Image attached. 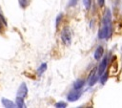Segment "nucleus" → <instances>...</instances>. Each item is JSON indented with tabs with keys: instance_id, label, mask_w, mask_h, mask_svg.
Here are the masks:
<instances>
[{
	"instance_id": "f257e3e1",
	"label": "nucleus",
	"mask_w": 122,
	"mask_h": 108,
	"mask_svg": "<svg viewBox=\"0 0 122 108\" xmlns=\"http://www.w3.org/2000/svg\"><path fill=\"white\" fill-rule=\"evenodd\" d=\"M112 32V13L109 9L105 11L103 19H102V28L98 32L99 39H107L110 37Z\"/></svg>"
},
{
	"instance_id": "f03ea898",
	"label": "nucleus",
	"mask_w": 122,
	"mask_h": 108,
	"mask_svg": "<svg viewBox=\"0 0 122 108\" xmlns=\"http://www.w3.org/2000/svg\"><path fill=\"white\" fill-rule=\"evenodd\" d=\"M61 39H62V41L65 45L69 46L71 44V31L68 27L63 29L62 33H61Z\"/></svg>"
},
{
	"instance_id": "7ed1b4c3",
	"label": "nucleus",
	"mask_w": 122,
	"mask_h": 108,
	"mask_svg": "<svg viewBox=\"0 0 122 108\" xmlns=\"http://www.w3.org/2000/svg\"><path fill=\"white\" fill-rule=\"evenodd\" d=\"M81 91H79V89H75L74 91H71L69 95H68V100L69 101H75L77 100L80 97H81Z\"/></svg>"
},
{
	"instance_id": "20e7f679",
	"label": "nucleus",
	"mask_w": 122,
	"mask_h": 108,
	"mask_svg": "<svg viewBox=\"0 0 122 108\" xmlns=\"http://www.w3.org/2000/svg\"><path fill=\"white\" fill-rule=\"evenodd\" d=\"M108 61H109V57L106 55V56L103 58V60L101 61V63H100V65H99V67H98V69H97V75H98L99 76L105 72L106 67H107V64H108Z\"/></svg>"
},
{
	"instance_id": "39448f33",
	"label": "nucleus",
	"mask_w": 122,
	"mask_h": 108,
	"mask_svg": "<svg viewBox=\"0 0 122 108\" xmlns=\"http://www.w3.org/2000/svg\"><path fill=\"white\" fill-rule=\"evenodd\" d=\"M28 94V87L26 85L25 82L21 83V85L19 86L18 88V91H17V97H25Z\"/></svg>"
},
{
	"instance_id": "423d86ee",
	"label": "nucleus",
	"mask_w": 122,
	"mask_h": 108,
	"mask_svg": "<svg viewBox=\"0 0 122 108\" xmlns=\"http://www.w3.org/2000/svg\"><path fill=\"white\" fill-rule=\"evenodd\" d=\"M103 53H104L103 47H102V46H98V47L95 49V51H94V58H95V60H99V59L102 57Z\"/></svg>"
},
{
	"instance_id": "0eeeda50",
	"label": "nucleus",
	"mask_w": 122,
	"mask_h": 108,
	"mask_svg": "<svg viewBox=\"0 0 122 108\" xmlns=\"http://www.w3.org/2000/svg\"><path fill=\"white\" fill-rule=\"evenodd\" d=\"M2 104L5 106V107H10V108H13V107H15V103L14 102H12L11 100H10V99H7V98H2Z\"/></svg>"
},
{
	"instance_id": "6e6552de",
	"label": "nucleus",
	"mask_w": 122,
	"mask_h": 108,
	"mask_svg": "<svg viewBox=\"0 0 122 108\" xmlns=\"http://www.w3.org/2000/svg\"><path fill=\"white\" fill-rule=\"evenodd\" d=\"M15 104H16V106L19 107V108H25V107H26V104L24 103L23 97H16Z\"/></svg>"
},
{
	"instance_id": "1a4fd4ad",
	"label": "nucleus",
	"mask_w": 122,
	"mask_h": 108,
	"mask_svg": "<svg viewBox=\"0 0 122 108\" xmlns=\"http://www.w3.org/2000/svg\"><path fill=\"white\" fill-rule=\"evenodd\" d=\"M84 80L83 79H77L75 82H74V84H73V87H74V89H81L83 86H84Z\"/></svg>"
},
{
	"instance_id": "9d476101",
	"label": "nucleus",
	"mask_w": 122,
	"mask_h": 108,
	"mask_svg": "<svg viewBox=\"0 0 122 108\" xmlns=\"http://www.w3.org/2000/svg\"><path fill=\"white\" fill-rule=\"evenodd\" d=\"M46 70H47V63H42V64L40 65V67L38 68L37 73H38V75L40 76V75H42Z\"/></svg>"
},
{
	"instance_id": "9b49d317",
	"label": "nucleus",
	"mask_w": 122,
	"mask_h": 108,
	"mask_svg": "<svg viewBox=\"0 0 122 108\" xmlns=\"http://www.w3.org/2000/svg\"><path fill=\"white\" fill-rule=\"evenodd\" d=\"M108 79V74L107 73H103L101 76H100V82L101 84H104Z\"/></svg>"
},
{
	"instance_id": "f8f14e48",
	"label": "nucleus",
	"mask_w": 122,
	"mask_h": 108,
	"mask_svg": "<svg viewBox=\"0 0 122 108\" xmlns=\"http://www.w3.org/2000/svg\"><path fill=\"white\" fill-rule=\"evenodd\" d=\"M55 107H57V108H65V107H67V103L64 102V101H58V102L55 103Z\"/></svg>"
},
{
	"instance_id": "ddd939ff",
	"label": "nucleus",
	"mask_w": 122,
	"mask_h": 108,
	"mask_svg": "<svg viewBox=\"0 0 122 108\" xmlns=\"http://www.w3.org/2000/svg\"><path fill=\"white\" fill-rule=\"evenodd\" d=\"M2 23L6 26L7 25V23H6V20H5V18L3 17V15L0 13V32H2L3 31V26H2Z\"/></svg>"
},
{
	"instance_id": "4468645a",
	"label": "nucleus",
	"mask_w": 122,
	"mask_h": 108,
	"mask_svg": "<svg viewBox=\"0 0 122 108\" xmlns=\"http://www.w3.org/2000/svg\"><path fill=\"white\" fill-rule=\"evenodd\" d=\"M91 3H92V0H83V5L86 10H89L91 8Z\"/></svg>"
},
{
	"instance_id": "2eb2a0df",
	"label": "nucleus",
	"mask_w": 122,
	"mask_h": 108,
	"mask_svg": "<svg viewBox=\"0 0 122 108\" xmlns=\"http://www.w3.org/2000/svg\"><path fill=\"white\" fill-rule=\"evenodd\" d=\"M95 72H96V68H94V69L91 72V74H90V76H89V79H88V80H89V83H90V82L92 81V79L95 76Z\"/></svg>"
},
{
	"instance_id": "dca6fc26",
	"label": "nucleus",
	"mask_w": 122,
	"mask_h": 108,
	"mask_svg": "<svg viewBox=\"0 0 122 108\" xmlns=\"http://www.w3.org/2000/svg\"><path fill=\"white\" fill-rule=\"evenodd\" d=\"M62 17H63V14H62V13L58 14V16H57V18H56V27H58V25L60 24V21H61Z\"/></svg>"
},
{
	"instance_id": "f3484780",
	"label": "nucleus",
	"mask_w": 122,
	"mask_h": 108,
	"mask_svg": "<svg viewBox=\"0 0 122 108\" xmlns=\"http://www.w3.org/2000/svg\"><path fill=\"white\" fill-rule=\"evenodd\" d=\"M76 3H77V0H71V1H70L69 6H70V7H72V6L76 5Z\"/></svg>"
},
{
	"instance_id": "a211bd4d",
	"label": "nucleus",
	"mask_w": 122,
	"mask_h": 108,
	"mask_svg": "<svg viewBox=\"0 0 122 108\" xmlns=\"http://www.w3.org/2000/svg\"><path fill=\"white\" fill-rule=\"evenodd\" d=\"M97 3L99 5V7H103L105 4V0H97Z\"/></svg>"
},
{
	"instance_id": "6ab92c4d",
	"label": "nucleus",
	"mask_w": 122,
	"mask_h": 108,
	"mask_svg": "<svg viewBox=\"0 0 122 108\" xmlns=\"http://www.w3.org/2000/svg\"><path fill=\"white\" fill-rule=\"evenodd\" d=\"M21 3H22V6H23V8H24V7H26V5H27V3H26V0H21Z\"/></svg>"
}]
</instances>
